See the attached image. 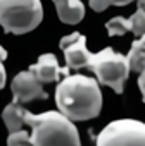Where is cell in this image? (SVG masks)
Returning <instances> with one entry per match:
<instances>
[{
    "mask_svg": "<svg viewBox=\"0 0 145 146\" xmlns=\"http://www.w3.org/2000/svg\"><path fill=\"white\" fill-rule=\"evenodd\" d=\"M55 103L72 122L90 120L100 113L102 91L93 78L83 74H67L55 88Z\"/></svg>",
    "mask_w": 145,
    "mask_h": 146,
    "instance_id": "1",
    "label": "cell"
},
{
    "mask_svg": "<svg viewBox=\"0 0 145 146\" xmlns=\"http://www.w3.org/2000/svg\"><path fill=\"white\" fill-rule=\"evenodd\" d=\"M24 124L31 127V144L47 146V144H66V146H78L80 134L76 125L71 119H67L62 112H43L31 113L24 110Z\"/></svg>",
    "mask_w": 145,
    "mask_h": 146,
    "instance_id": "2",
    "label": "cell"
},
{
    "mask_svg": "<svg viewBox=\"0 0 145 146\" xmlns=\"http://www.w3.org/2000/svg\"><path fill=\"white\" fill-rule=\"evenodd\" d=\"M43 7L40 0H0V26L5 33L24 35L40 26Z\"/></svg>",
    "mask_w": 145,
    "mask_h": 146,
    "instance_id": "3",
    "label": "cell"
},
{
    "mask_svg": "<svg viewBox=\"0 0 145 146\" xmlns=\"http://www.w3.org/2000/svg\"><path fill=\"white\" fill-rule=\"evenodd\" d=\"M100 84L109 86L114 90V93L121 95L124 91V83L130 74V67L126 55L116 53L112 48H104L99 53H93V58L90 62V67Z\"/></svg>",
    "mask_w": 145,
    "mask_h": 146,
    "instance_id": "4",
    "label": "cell"
},
{
    "mask_svg": "<svg viewBox=\"0 0 145 146\" xmlns=\"http://www.w3.org/2000/svg\"><path fill=\"white\" fill-rule=\"evenodd\" d=\"M99 146H145V124L133 119H121L107 124L97 136Z\"/></svg>",
    "mask_w": 145,
    "mask_h": 146,
    "instance_id": "5",
    "label": "cell"
},
{
    "mask_svg": "<svg viewBox=\"0 0 145 146\" xmlns=\"http://www.w3.org/2000/svg\"><path fill=\"white\" fill-rule=\"evenodd\" d=\"M60 50L64 52L66 62L69 69H85L90 67V62L93 58V53L87 48V38L80 33H71L60 40Z\"/></svg>",
    "mask_w": 145,
    "mask_h": 146,
    "instance_id": "6",
    "label": "cell"
},
{
    "mask_svg": "<svg viewBox=\"0 0 145 146\" xmlns=\"http://www.w3.org/2000/svg\"><path fill=\"white\" fill-rule=\"evenodd\" d=\"M11 90L14 95L12 102L17 103H30L33 100H45L47 93L42 88V83L36 79V76L33 74L31 70H23L19 74H16V78L11 83Z\"/></svg>",
    "mask_w": 145,
    "mask_h": 146,
    "instance_id": "7",
    "label": "cell"
},
{
    "mask_svg": "<svg viewBox=\"0 0 145 146\" xmlns=\"http://www.w3.org/2000/svg\"><path fill=\"white\" fill-rule=\"evenodd\" d=\"M105 28L109 36H123L131 31L135 36L140 38L145 33V9L138 7L131 17H112L105 24Z\"/></svg>",
    "mask_w": 145,
    "mask_h": 146,
    "instance_id": "8",
    "label": "cell"
},
{
    "mask_svg": "<svg viewBox=\"0 0 145 146\" xmlns=\"http://www.w3.org/2000/svg\"><path fill=\"white\" fill-rule=\"evenodd\" d=\"M30 70L36 76V79L43 84V83H55L59 81L60 76H67L69 74V67L62 69L57 64V57L54 53H43L38 57L36 64H33L30 67Z\"/></svg>",
    "mask_w": 145,
    "mask_h": 146,
    "instance_id": "9",
    "label": "cell"
},
{
    "mask_svg": "<svg viewBox=\"0 0 145 146\" xmlns=\"http://www.w3.org/2000/svg\"><path fill=\"white\" fill-rule=\"evenodd\" d=\"M54 5L64 24H78L85 17V5L81 0H54Z\"/></svg>",
    "mask_w": 145,
    "mask_h": 146,
    "instance_id": "10",
    "label": "cell"
},
{
    "mask_svg": "<svg viewBox=\"0 0 145 146\" xmlns=\"http://www.w3.org/2000/svg\"><path fill=\"white\" fill-rule=\"evenodd\" d=\"M2 119H4V124H5V127L9 129V132L17 131V129H21L23 124H24V108L21 107V103L12 102V103H9V105L4 108Z\"/></svg>",
    "mask_w": 145,
    "mask_h": 146,
    "instance_id": "11",
    "label": "cell"
},
{
    "mask_svg": "<svg viewBox=\"0 0 145 146\" xmlns=\"http://www.w3.org/2000/svg\"><path fill=\"white\" fill-rule=\"evenodd\" d=\"M126 60H128L130 70L140 72L143 69V65H145V33L136 41H133V45L126 55Z\"/></svg>",
    "mask_w": 145,
    "mask_h": 146,
    "instance_id": "12",
    "label": "cell"
},
{
    "mask_svg": "<svg viewBox=\"0 0 145 146\" xmlns=\"http://www.w3.org/2000/svg\"><path fill=\"white\" fill-rule=\"evenodd\" d=\"M133 0H90V7L95 12H104L107 7L116 5V7H124L128 4H131Z\"/></svg>",
    "mask_w": 145,
    "mask_h": 146,
    "instance_id": "13",
    "label": "cell"
},
{
    "mask_svg": "<svg viewBox=\"0 0 145 146\" xmlns=\"http://www.w3.org/2000/svg\"><path fill=\"white\" fill-rule=\"evenodd\" d=\"M7 144L9 146H16V144H31V137L26 131L23 129H17V131H12L7 137Z\"/></svg>",
    "mask_w": 145,
    "mask_h": 146,
    "instance_id": "14",
    "label": "cell"
},
{
    "mask_svg": "<svg viewBox=\"0 0 145 146\" xmlns=\"http://www.w3.org/2000/svg\"><path fill=\"white\" fill-rule=\"evenodd\" d=\"M7 57V52L0 46V90L5 86V81H7V76H5V67H4V60Z\"/></svg>",
    "mask_w": 145,
    "mask_h": 146,
    "instance_id": "15",
    "label": "cell"
},
{
    "mask_svg": "<svg viewBox=\"0 0 145 146\" xmlns=\"http://www.w3.org/2000/svg\"><path fill=\"white\" fill-rule=\"evenodd\" d=\"M138 88L142 91V98H143V103H145V65L140 70V76H138Z\"/></svg>",
    "mask_w": 145,
    "mask_h": 146,
    "instance_id": "16",
    "label": "cell"
},
{
    "mask_svg": "<svg viewBox=\"0 0 145 146\" xmlns=\"http://www.w3.org/2000/svg\"><path fill=\"white\" fill-rule=\"evenodd\" d=\"M136 2H138V7L145 9V0H136Z\"/></svg>",
    "mask_w": 145,
    "mask_h": 146,
    "instance_id": "17",
    "label": "cell"
}]
</instances>
